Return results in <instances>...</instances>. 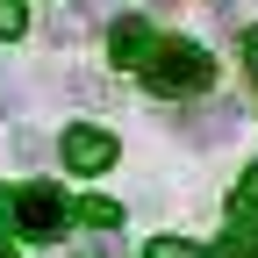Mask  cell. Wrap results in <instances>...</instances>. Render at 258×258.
<instances>
[{"label":"cell","mask_w":258,"mask_h":258,"mask_svg":"<svg viewBox=\"0 0 258 258\" xmlns=\"http://www.w3.org/2000/svg\"><path fill=\"white\" fill-rule=\"evenodd\" d=\"M144 79L158 93H208L215 86V57L201 43H186V36H158V50L144 57Z\"/></svg>","instance_id":"obj_1"},{"label":"cell","mask_w":258,"mask_h":258,"mask_svg":"<svg viewBox=\"0 0 258 258\" xmlns=\"http://www.w3.org/2000/svg\"><path fill=\"white\" fill-rule=\"evenodd\" d=\"M72 215H79V222H93V230H115V222H122V208H115V201H101V194H93V201H79Z\"/></svg>","instance_id":"obj_6"},{"label":"cell","mask_w":258,"mask_h":258,"mask_svg":"<svg viewBox=\"0 0 258 258\" xmlns=\"http://www.w3.org/2000/svg\"><path fill=\"white\" fill-rule=\"evenodd\" d=\"M8 215H15V230H22V237H57L64 222H72V201H64L50 179H29L15 201H8Z\"/></svg>","instance_id":"obj_2"},{"label":"cell","mask_w":258,"mask_h":258,"mask_svg":"<svg viewBox=\"0 0 258 258\" xmlns=\"http://www.w3.org/2000/svg\"><path fill=\"white\" fill-rule=\"evenodd\" d=\"M0 215H8V186H0ZM0 258H15V244H8V230H0Z\"/></svg>","instance_id":"obj_10"},{"label":"cell","mask_w":258,"mask_h":258,"mask_svg":"<svg viewBox=\"0 0 258 258\" xmlns=\"http://www.w3.org/2000/svg\"><path fill=\"white\" fill-rule=\"evenodd\" d=\"M244 57H251V72H258V29H251V36H244Z\"/></svg>","instance_id":"obj_11"},{"label":"cell","mask_w":258,"mask_h":258,"mask_svg":"<svg viewBox=\"0 0 258 258\" xmlns=\"http://www.w3.org/2000/svg\"><path fill=\"white\" fill-rule=\"evenodd\" d=\"M22 29H29V8L22 0H0V36H22Z\"/></svg>","instance_id":"obj_8"},{"label":"cell","mask_w":258,"mask_h":258,"mask_svg":"<svg viewBox=\"0 0 258 258\" xmlns=\"http://www.w3.org/2000/svg\"><path fill=\"white\" fill-rule=\"evenodd\" d=\"M144 258H208V251H201V244H186V237H158Z\"/></svg>","instance_id":"obj_7"},{"label":"cell","mask_w":258,"mask_h":258,"mask_svg":"<svg viewBox=\"0 0 258 258\" xmlns=\"http://www.w3.org/2000/svg\"><path fill=\"white\" fill-rule=\"evenodd\" d=\"M158 50V36H151V22L144 15H122L115 22V36H108V57L122 64V72H144V57Z\"/></svg>","instance_id":"obj_4"},{"label":"cell","mask_w":258,"mask_h":258,"mask_svg":"<svg viewBox=\"0 0 258 258\" xmlns=\"http://www.w3.org/2000/svg\"><path fill=\"white\" fill-rule=\"evenodd\" d=\"M215 258H258V222L244 208H230V230H222V251Z\"/></svg>","instance_id":"obj_5"},{"label":"cell","mask_w":258,"mask_h":258,"mask_svg":"<svg viewBox=\"0 0 258 258\" xmlns=\"http://www.w3.org/2000/svg\"><path fill=\"white\" fill-rule=\"evenodd\" d=\"M115 158H122V144L108 137V129H93V122L64 129V165H72V172H108Z\"/></svg>","instance_id":"obj_3"},{"label":"cell","mask_w":258,"mask_h":258,"mask_svg":"<svg viewBox=\"0 0 258 258\" xmlns=\"http://www.w3.org/2000/svg\"><path fill=\"white\" fill-rule=\"evenodd\" d=\"M230 208H258V165L237 179V201H230Z\"/></svg>","instance_id":"obj_9"}]
</instances>
